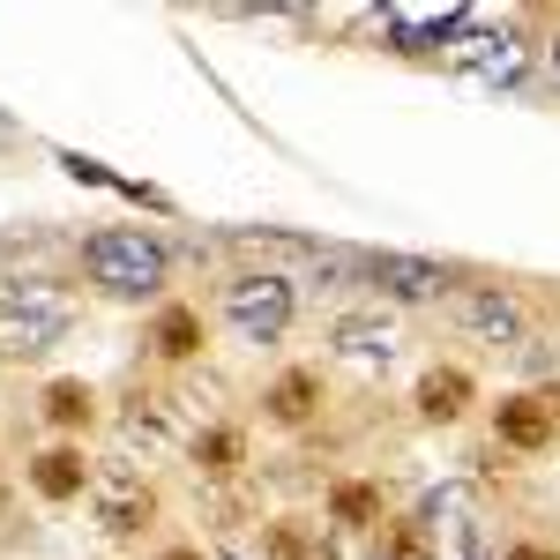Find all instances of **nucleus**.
<instances>
[{
    "label": "nucleus",
    "mask_w": 560,
    "mask_h": 560,
    "mask_svg": "<svg viewBox=\"0 0 560 560\" xmlns=\"http://www.w3.org/2000/svg\"><path fill=\"white\" fill-rule=\"evenodd\" d=\"M165 404H173V396H142V388H135V396H128V411H120V433H128V441H142V448H158V441L173 433Z\"/></svg>",
    "instance_id": "nucleus-17"
},
{
    "label": "nucleus",
    "mask_w": 560,
    "mask_h": 560,
    "mask_svg": "<svg viewBox=\"0 0 560 560\" xmlns=\"http://www.w3.org/2000/svg\"><path fill=\"white\" fill-rule=\"evenodd\" d=\"M329 345H337V359H351V366L388 374V366H396V351H404V329H396L388 314H337Z\"/></svg>",
    "instance_id": "nucleus-6"
},
{
    "label": "nucleus",
    "mask_w": 560,
    "mask_h": 560,
    "mask_svg": "<svg viewBox=\"0 0 560 560\" xmlns=\"http://www.w3.org/2000/svg\"><path fill=\"white\" fill-rule=\"evenodd\" d=\"M456 322L471 329L478 345H493V351H523L530 345V314H523L516 292H501V284H456Z\"/></svg>",
    "instance_id": "nucleus-5"
},
{
    "label": "nucleus",
    "mask_w": 560,
    "mask_h": 560,
    "mask_svg": "<svg viewBox=\"0 0 560 560\" xmlns=\"http://www.w3.org/2000/svg\"><path fill=\"white\" fill-rule=\"evenodd\" d=\"M83 277L105 300H158L173 284V247L142 224H105L83 240Z\"/></svg>",
    "instance_id": "nucleus-1"
},
{
    "label": "nucleus",
    "mask_w": 560,
    "mask_h": 560,
    "mask_svg": "<svg viewBox=\"0 0 560 560\" xmlns=\"http://www.w3.org/2000/svg\"><path fill=\"white\" fill-rule=\"evenodd\" d=\"M75 329V292L60 277H8L0 284V351L38 359V351L68 345Z\"/></svg>",
    "instance_id": "nucleus-2"
},
{
    "label": "nucleus",
    "mask_w": 560,
    "mask_h": 560,
    "mask_svg": "<svg viewBox=\"0 0 560 560\" xmlns=\"http://www.w3.org/2000/svg\"><path fill=\"white\" fill-rule=\"evenodd\" d=\"M90 493H97V523H105L113 538H135V530H150V516H158L150 478H135V471H105Z\"/></svg>",
    "instance_id": "nucleus-8"
},
{
    "label": "nucleus",
    "mask_w": 560,
    "mask_h": 560,
    "mask_svg": "<svg viewBox=\"0 0 560 560\" xmlns=\"http://www.w3.org/2000/svg\"><path fill=\"white\" fill-rule=\"evenodd\" d=\"M261 553H269V560H306V553H314V538H306V523L284 516V523L261 530Z\"/></svg>",
    "instance_id": "nucleus-18"
},
{
    "label": "nucleus",
    "mask_w": 560,
    "mask_h": 560,
    "mask_svg": "<svg viewBox=\"0 0 560 560\" xmlns=\"http://www.w3.org/2000/svg\"><path fill=\"white\" fill-rule=\"evenodd\" d=\"M471 75H486V83H516L523 60H530V45H523L516 23H501V31H456V45H448Z\"/></svg>",
    "instance_id": "nucleus-7"
},
{
    "label": "nucleus",
    "mask_w": 560,
    "mask_h": 560,
    "mask_svg": "<svg viewBox=\"0 0 560 560\" xmlns=\"http://www.w3.org/2000/svg\"><path fill=\"white\" fill-rule=\"evenodd\" d=\"M538 396H546V411H553V427H560V382H553V388H538Z\"/></svg>",
    "instance_id": "nucleus-21"
},
{
    "label": "nucleus",
    "mask_w": 560,
    "mask_h": 560,
    "mask_svg": "<svg viewBox=\"0 0 560 560\" xmlns=\"http://www.w3.org/2000/svg\"><path fill=\"white\" fill-rule=\"evenodd\" d=\"M509 560H560V546H546V538H523V546H509Z\"/></svg>",
    "instance_id": "nucleus-19"
},
{
    "label": "nucleus",
    "mask_w": 560,
    "mask_h": 560,
    "mask_svg": "<svg viewBox=\"0 0 560 560\" xmlns=\"http://www.w3.org/2000/svg\"><path fill=\"white\" fill-rule=\"evenodd\" d=\"M411 404H419V419H427V427H456V419L478 404L471 366H427L419 388H411Z\"/></svg>",
    "instance_id": "nucleus-10"
},
{
    "label": "nucleus",
    "mask_w": 560,
    "mask_h": 560,
    "mask_svg": "<svg viewBox=\"0 0 560 560\" xmlns=\"http://www.w3.org/2000/svg\"><path fill=\"white\" fill-rule=\"evenodd\" d=\"M329 523L337 530H374L382 523V486L374 478H337L329 486Z\"/></svg>",
    "instance_id": "nucleus-16"
},
{
    "label": "nucleus",
    "mask_w": 560,
    "mask_h": 560,
    "mask_svg": "<svg viewBox=\"0 0 560 560\" xmlns=\"http://www.w3.org/2000/svg\"><path fill=\"white\" fill-rule=\"evenodd\" d=\"M150 351L165 359V366H187V359H202V314L187 300H165L150 314Z\"/></svg>",
    "instance_id": "nucleus-13"
},
{
    "label": "nucleus",
    "mask_w": 560,
    "mask_h": 560,
    "mask_svg": "<svg viewBox=\"0 0 560 560\" xmlns=\"http://www.w3.org/2000/svg\"><path fill=\"white\" fill-rule=\"evenodd\" d=\"M217 306H224L240 345H284L292 322H300V284L284 269H240V277H224Z\"/></svg>",
    "instance_id": "nucleus-3"
},
{
    "label": "nucleus",
    "mask_w": 560,
    "mask_h": 560,
    "mask_svg": "<svg viewBox=\"0 0 560 560\" xmlns=\"http://www.w3.org/2000/svg\"><path fill=\"white\" fill-rule=\"evenodd\" d=\"M314 411H322V374L314 366H284L277 382L261 388V419L269 427H306Z\"/></svg>",
    "instance_id": "nucleus-12"
},
{
    "label": "nucleus",
    "mask_w": 560,
    "mask_h": 560,
    "mask_svg": "<svg viewBox=\"0 0 560 560\" xmlns=\"http://www.w3.org/2000/svg\"><path fill=\"white\" fill-rule=\"evenodd\" d=\"M359 277H366L382 300H404V306L456 300V269H441V261H427V255H396V247H382V255H359Z\"/></svg>",
    "instance_id": "nucleus-4"
},
{
    "label": "nucleus",
    "mask_w": 560,
    "mask_h": 560,
    "mask_svg": "<svg viewBox=\"0 0 560 560\" xmlns=\"http://www.w3.org/2000/svg\"><path fill=\"white\" fill-rule=\"evenodd\" d=\"M493 441L516 448V456H538V448L553 441V411H546V396H538V388L501 396V404H493Z\"/></svg>",
    "instance_id": "nucleus-9"
},
{
    "label": "nucleus",
    "mask_w": 560,
    "mask_h": 560,
    "mask_svg": "<svg viewBox=\"0 0 560 560\" xmlns=\"http://www.w3.org/2000/svg\"><path fill=\"white\" fill-rule=\"evenodd\" d=\"M31 486H38V501H83L90 486H97V471H90V456L75 441H60V448L31 456Z\"/></svg>",
    "instance_id": "nucleus-11"
},
{
    "label": "nucleus",
    "mask_w": 560,
    "mask_h": 560,
    "mask_svg": "<svg viewBox=\"0 0 560 560\" xmlns=\"http://www.w3.org/2000/svg\"><path fill=\"white\" fill-rule=\"evenodd\" d=\"M187 456H195L202 478H240V464H247V433L240 427H202L195 441H187Z\"/></svg>",
    "instance_id": "nucleus-15"
},
{
    "label": "nucleus",
    "mask_w": 560,
    "mask_h": 560,
    "mask_svg": "<svg viewBox=\"0 0 560 560\" xmlns=\"http://www.w3.org/2000/svg\"><path fill=\"white\" fill-rule=\"evenodd\" d=\"M546 68H553V83H560V31L546 38Z\"/></svg>",
    "instance_id": "nucleus-20"
},
{
    "label": "nucleus",
    "mask_w": 560,
    "mask_h": 560,
    "mask_svg": "<svg viewBox=\"0 0 560 560\" xmlns=\"http://www.w3.org/2000/svg\"><path fill=\"white\" fill-rule=\"evenodd\" d=\"M38 411H45V427H60V433H83L90 419H97V388H90L83 374H60V382H45Z\"/></svg>",
    "instance_id": "nucleus-14"
},
{
    "label": "nucleus",
    "mask_w": 560,
    "mask_h": 560,
    "mask_svg": "<svg viewBox=\"0 0 560 560\" xmlns=\"http://www.w3.org/2000/svg\"><path fill=\"white\" fill-rule=\"evenodd\" d=\"M158 560H202V553H195V546H173V553H158Z\"/></svg>",
    "instance_id": "nucleus-22"
}]
</instances>
